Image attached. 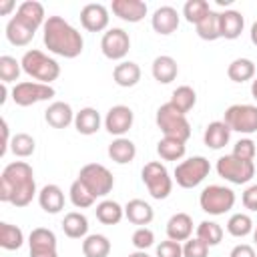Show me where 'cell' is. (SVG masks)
I'll list each match as a JSON object with an SVG mask.
<instances>
[{"instance_id":"10","label":"cell","mask_w":257,"mask_h":257,"mask_svg":"<svg viewBox=\"0 0 257 257\" xmlns=\"http://www.w3.org/2000/svg\"><path fill=\"white\" fill-rule=\"evenodd\" d=\"M223 122L231 128V133L253 135L257 133V106L255 104H231L225 114Z\"/></svg>"},{"instance_id":"40","label":"cell","mask_w":257,"mask_h":257,"mask_svg":"<svg viewBox=\"0 0 257 257\" xmlns=\"http://www.w3.org/2000/svg\"><path fill=\"white\" fill-rule=\"evenodd\" d=\"M209 12H211V6L207 0H187L183 6V16L191 24H199Z\"/></svg>"},{"instance_id":"53","label":"cell","mask_w":257,"mask_h":257,"mask_svg":"<svg viewBox=\"0 0 257 257\" xmlns=\"http://www.w3.org/2000/svg\"><path fill=\"white\" fill-rule=\"evenodd\" d=\"M251 94H253V98L257 100V76H255L253 82H251Z\"/></svg>"},{"instance_id":"9","label":"cell","mask_w":257,"mask_h":257,"mask_svg":"<svg viewBox=\"0 0 257 257\" xmlns=\"http://www.w3.org/2000/svg\"><path fill=\"white\" fill-rule=\"evenodd\" d=\"M215 169H217V173H219L221 179H225V181H229L233 185H245V183H249L255 177V165H253V161L239 159L233 153L231 155H225V157H219Z\"/></svg>"},{"instance_id":"22","label":"cell","mask_w":257,"mask_h":257,"mask_svg":"<svg viewBox=\"0 0 257 257\" xmlns=\"http://www.w3.org/2000/svg\"><path fill=\"white\" fill-rule=\"evenodd\" d=\"M124 217L133 223V225H139V227H147L153 219H155V211L153 207L143 201V199H131L126 205H124Z\"/></svg>"},{"instance_id":"23","label":"cell","mask_w":257,"mask_h":257,"mask_svg":"<svg viewBox=\"0 0 257 257\" xmlns=\"http://www.w3.org/2000/svg\"><path fill=\"white\" fill-rule=\"evenodd\" d=\"M193 235V219L187 213H175L167 221V239L173 241H187Z\"/></svg>"},{"instance_id":"31","label":"cell","mask_w":257,"mask_h":257,"mask_svg":"<svg viewBox=\"0 0 257 257\" xmlns=\"http://www.w3.org/2000/svg\"><path fill=\"white\" fill-rule=\"evenodd\" d=\"M94 215L96 219L102 223V225H116L120 223V219L124 217V207H120L116 201L112 199H102L96 209H94Z\"/></svg>"},{"instance_id":"27","label":"cell","mask_w":257,"mask_h":257,"mask_svg":"<svg viewBox=\"0 0 257 257\" xmlns=\"http://www.w3.org/2000/svg\"><path fill=\"white\" fill-rule=\"evenodd\" d=\"M100 122H102V118H100L98 110L92 108V106H84V108H80V110L74 114V128H76L80 135H86V137L98 133Z\"/></svg>"},{"instance_id":"8","label":"cell","mask_w":257,"mask_h":257,"mask_svg":"<svg viewBox=\"0 0 257 257\" xmlns=\"http://www.w3.org/2000/svg\"><path fill=\"white\" fill-rule=\"evenodd\" d=\"M211 165L205 157L197 155V157H189L185 161H181L175 167V181L179 187L183 189H195L197 185H201L205 181V177L209 175Z\"/></svg>"},{"instance_id":"12","label":"cell","mask_w":257,"mask_h":257,"mask_svg":"<svg viewBox=\"0 0 257 257\" xmlns=\"http://www.w3.org/2000/svg\"><path fill=\"white\" fill-rule=\"evenodd\" d=\"M100 50L108 60H122L131 50V36L122 28H108L100 38Z\"/></svg>"},{"instance_id":"42","label":"cell","mask_w":257,"mask_h":257,"mask_svg":"<svg viewBox=\"0 0 257 257\" xmlns=\"http://www.w3.org/2000/svg\"><path fill=\"white\" fill-rule=\"evenodd\" d=\"M20 72H22L20 60H16L14 56H8V54L0 56V80H2L4 84L16 82L18 76H20Z\"/></svg>"},{"instance_id":"25","label":"cell","mask_w":257,"mask_h":257,"mask_svg":"<svg viewBox=\"0 0 257 257\" xmlns=\"http://www.w3.org/2000/svg\"><path fill=\"white\" fill-rule=\"evenodd\" d=\"M229 139H231V128H229L223 120H213V122H209L207 128H205V133H203L205 145H207L209 149H213V151L223 149V147L229 143Z\"/></svg>"},{"instance_id":"2","label":"cell","mask_w":257,"mask_h":257,"mask_svg":"<svg viewBox=\"0 0 257 257\" xmlns=\"http://www.w3.org/2000/svg\"><path fill=\"white\" fill-rule=\"evenodd\" d=\"M42 40H44V46L52 54L62 56V58H76L84 48L82 34L62 16L46 18L42 26Z\"/></svg>"},{"instance_id":"54","label":"cell","mask_w":257,"mask_h":257,"mask_svg":"<svg viewBox=\"0 0 257 257\" xmlns=\"http://www.w3.org/2000/svg\"><path fill=\"white\" fill-rule=\"evenodd\" d=\"M128 257H151V255H149L147 251H133Z\"/></svg>"},{"instance_id":"6","label":"cell","mask_w":257,"mask_h":257,"mask_svg":"<svg viewBox=\"0 0 257 257\" xmlns=\"http://www.w3.org/2000/svg\"><path fill=\"white\" fill-rule=\"evenodd\" d=\"M141 179L149 191V195L157 201H163L171 195L173 191V179L167 171V167L161 161H151L143 167L141 171Z\"/></svg>"},{"instance_id":"7","label":"cell","mask_w":257,"mask_h":257,"mask_svg":"<svg viewBox=\"0 0 257 257\" xmlns=\"http://www.w3.org/2000/svg\"><path fill=\"white\" fill-rule=\"evenodd\" d=\"M199 205L205 213H209L213 217H219V215H225L227 211L233 209L235 193H233V189H229L225 185H209L201 191Z\"/></svg>"},{"instance_id":"45","label":"cell","mask_w":257,"mask_h":257,"mask_svg":"<svg viewBox=\"0 0 257 257\" xmlns=\"http://www.w3.org/2000/svg\"><path fill=\"white\" fill-rule=\"evenodd\" d=\"M183 257H209V245L199 237H191L183 245Z\"/></svg>"},{"instance_id":"16","label":"cell","mask_w":257,"mask_h":257,"mask_svg":"<svg viewBox=\"0 0 257 257\" xmlns=\"http://www.w3.org/2000/svg\"><path fill=\"white\" fill-rule=\"evenodd\" d=\"M110 10H112V14L116 18L135 24V22H141L147 16L149 6L143 0H112Z\"/></svg>"},{"instance_id":"26","label":"cell","mask_w":257,"mask_h":257,"mask_svg":"<svg viewBox=\"0 0 257 257\" xmlns=\"http://www.w3.org/2000/svg\"><path fill=\"white\" fill-rule=\"evenodd\" d=\"M112 78H114V82L118 86L131 88V86L139 84V80H141V66L137 62H133V60H122V62H118L114 66Z\"/></svg>"},{"instance_id":"29","label":"cell","mask_w":257,"mask_h":257,"mask_svg":"<svg viewBox=\"0 0 257 257\" xmlns=\"http://www.w3.org/2000/svg\"><path fill=\"white\" fill-rule=\"evenodd\" d=\"M62 231L70 239H84L88 235V219L78 211H70L62 219Z\"/></svg>"},{"instance_id":"28","label":"cell","mask_w":257,"mask_h":257,"mask_svg":"<svg viewBox=\"0 0 257 257\" xmlns=\"http://www.w3.org/2000/svg\"><path fill=\"white\" fill-rule=\"evenodd\" d=\"M108 157L116 163V165H126L137 157V147L131 139L126 137H116L110 145H108Z\"/></svg>"},{"instance_id":"44","label":"cell","mask_w":257,"mask_h":257,"mask_svg":"<svg viewBox=\"0 0 257 257\" xmlns=\"http://www.w3.org/2000/svg\"><path fill=\"white\" fill-rule=\"evenodd\" d=\"M131 243H133V247H135L137 251H147V249L153 247V243H155V233H153V229H149V227H137L135 233H133V237H131Z\"/></svg>"},{"instance_id":"19","label":"cell","mask_w":257,"mask_h":257,"mask_svg":"<svg viewBox=\"0 0 257 257\" xmlns=\"http://www.w3.org/2000/svg\"><path fill=\"white\" fill-rule=\"evenodd\" d=\"M38 205L44 213L48 215H56L64 209V193L58 185L50 183V185H44L40 191H38Z\"/></svg>"},{"instance_id":"43","label":"cell","mask_w":257,"mask_h":257,"mask_svg":"<svg viewBox=\"0 0 257 257\" xmlns=\"http://www.w3.org/2000/svg\"><path fill=\"white\" fill-rule=\"evenodd\" d=\"M68 195H70V203L76 207V209H86V207H92L94 205V197L86 191V187L76 179V181H72V185H70V191H68Z\"/></svg>"},{"instance_id":"30","label":"cell","mask_w":257,"mask_h":257,"mask_svg":"<svg viewBox=\"0 0 257 257\" xmlns=\"http://www.w3.org/2000/svg\"><path fill=\"white\" fill-rule=\"evenodd\" d=\"M34 32L36 30H32L30 26H26L16 16H12L8 20V24H6V38L14 46H26V44H30V40L34 38Z\"/></svg>"},{"instance_id":"34","label":"cell","mask_w":257,"mask_h":257,"mask_svg":"<svg viewBox=\"0 0 257 257\" xmlns=\"http://www.w3.org/2000/svg\"><path fill=\"white\" fill-rule=\"evenodd\" d=\"M169 102H171L179 112L187 114V112L197 104V92H195V88H191L189 84H181V86H177V88L173 90Z\"/></svg>"},{"instance_id":"21","label":"cell","mask_w":257,"mask_h":257,"mask_svg":"<svg viewBox=\"0 0 257 257\" xmlns=\"http://www.w3.org/2000/svg\"><path fill=\"white\" fill-rule=\"evenodd\" d=\"M151 72H153V78L161 84H169L177 78L179 74V64L173 56L169 54H161L153 60V66H151Z\"/></svg>"},{"instance_id":"14","label":"cell","mask_w":257,"mask_h":257,"mask_svg":"<svg viewBox=\"0 0 257 257\" xmlns=\"http://www.w3.org/2000/svg\"><path fill=\"white\" fill-rule=\"evenodd\" d=\"M135 122V112L131 106L126 104H114L108 108L106 116H104V128L114 135V137H124V133H128V128Z\"/></svg>"},{"instance_id":"15","label":"cell","mask_w":257,"mask_h":257,"mask_svg":"<svg viewBox=\"0 0 257 257\" xmlns=\"http://www.w3.org/2000/svg\"><path fill=\"white\" fill-rule=\"evenodd\" d=\"M108 20H110L108 8L100 2L84 4L80 10V24L88 32H102L108 26Z\"/></svg>"},{"instance_id":"32","label":"cell","mask_w":257,"mask_h":257,"mask_svg":"<svg viewBox=\"0 0 257 257\" xmlns=\"http://www.w3.org/2000/svg\"><path fill=\"white\" fill-rule=\"evenodd\" d=\"M110 253V241L106 235L92 233L82 239V255L84 257H108Z\"/></svg>"},{"instance_id":"37","label":"cell","mask_w":257,"mask_h":257,"mask_svg":"<svg viewBox=\"0 0 257 257\" xmlns=\"http://www.w3.org/2000/svg\"><path fill=\"white\" fill-rule=\"evenodd\" d=\"M185 143L177 141V139H167L163 137L159 143H157V153L163 161H181L185 157Z\"/></svg>"},{"instance_id":"36","label":"cell","mask_w":257,"mask_h":257,"mask_svg":"<svg viewBox=\"0 0 257 257\" xmlns=\"http://www.w3.org/2000/svg\"><path fill=\"white\" fill-rule=\"evenodd\" d=\"M227 76L233 82H247L255 76V62L251 58H235L227 66Z\"/></svg>"},{"instance_id":"49","label":"cell","mask_w":257,"mask_h":257,"mask_svg":"<svg viewBox=\"0 0 257 257\" xmlns=\"http://www.w3.org/2000/svg\"><path fill=\"white\" fill-rule=\"evenodd\" d=\"M229 257H257V255H255V249H253L251 245L239 243V245H235V247L231 249Z\"/></svg>"},{"instance_id":"35","label":"cell","mask_w":257,"mask_h":257,"mask_svg":"<svg viewBox=\"0 0 257 257\" xmlns=\"http://www.w3.org/2000/svg\"><path fill=\"white\" fill-rule=\"evenodd\" d=\"M24 243V233L20 227L2 221L0 223V247L6 251H16Z\"/></svg>"},{"instance_id":"13","label":"cell","mask_w":257,"mask_h":257,"mask_svg":"<svg viewBox=\"0 0 257 257\" xmlns=\"http://www.w3.org/2000/svg\"><path fill=\"white\" fill-rule=\"evenodd\" d=\"M30 257H58L56 235L46 227H34L28 235Z\"/></svg>"},{"instance_id":"33","label":"cell","mask_w":257,"mask_h":257,"mask_svg":"<svg viewBox=\"0 0 257 257\" xmlns=\"http://www.w3.org/2000/svg\"><path fill=\"white\" fill-rule=\"evenodd\" d=\"M197 28V36L207 40V42H213L217 38H221V20H219V12L211 10L199 24H195Z\"/></svg>"},{"instance_id":"3","label":"cell","mask_w":257,"mask_h":257,"mask_svg":"<svg viewBox=\"0 0 257 257\" xmlns=\"http://www.w3.org/2000/svg\"><path fill=\"white\" fill-rule=\"evenodd\" d=\"M20 64H22V70L30 78H34L36 82H42V84H50L52 80H56L60 76V64L52 56H48L36 48L26 50L24 56L20 58Z\"/></svg>"},{"instance_id":"55","label":"cell","mask_w":257,"mask_h":257,"mask_svg":"<svg viewBox=\"0 0 257 257\" xmlns=\"http://www.w3.org/2000/svg\"><path fill=\"white\" fill-rule=\"evenodd\" d=\"M253 241H255V245H257V227L253 229Z\"/></svg>"},{"instance_id":"17","label":"cell","mask_w":257,"mask_h":257,"mask_svg":"<svg viewBox=\"0 0 257 257\" xmlns=\"http://www.w3.org/2000/svg\"><path fill=\"white\" fill-rule=\"evenodd\" d=\"M151 26L157 34L169 36L179 28V12L173 6H159L151 16Z\"/></svg>"},{"instance_id":"20","label":"cell","mask_w":257,"mask_h":257,"mask_svg":"<svg viewBox=\"0 0 257 257\" xmlns=\"http://www.w3.org/2000/svg\"><path fill=\"white\" fill-rule=\"evenodd\" d=\"M18 20H22L26 26H30L32 30H38L40 26H44L46 22V14H44V6L36 0H26L16 8L14 14Z\"/></svg>"},{"instance_id":"38","label":"cell","mask_w":257,"mask_h":257,"mask_svg":"<svg viewBox=\"0 0 257 257\" xmlns=\"http://www.w3.org/2000/svg\"><path fill=\"white\" fill-rule=\"evenodd\" d=\"M253 229H255L253 219H251L247 213H233V215L229 217V221H227V231H229V235H233V237H237V239H243V237L251 235Z\"/></svg>"},{"instance_id":"46","label":"cell","mask_w":257,"mask_h":257,"mask_svg":"<svg viewBox=\"0 0 257 257\" xmlns=\"http://www.w3.org/2000/svg\"><path fill=\"white\" fill-rule=\"evenodd\" d=\"M255 153H257V143L251 139H239L233 147V155L239 159H245V161H253Z\"/></svg>"},{"instance_id":"18","label":"cell","mask_w":257,"mask_h":257,"mask_svg":"<svg viewBox=\"0 0 257 257\" xmlns=\"http://www.w3.org/2000/svg\"><path fill=\"white\" fill-rule=\"evenodd\" d=\"M74 114L72 106L64 100H54L52 104H48V108L44 110V120L52 126V128H66L68 124H74Z\"/></svg>"},{"instance_id":"50","label":"cell","mask_w":257,"mask_h":257,"mask_svg":"<svg viewBox=\"0 0 257 257\" xmlns=\"http://www.w3.org/2000/svg\"><path fill=\"white\" fill-rule=\"evenodd\" d=\"M10 128H8V122L6 118H2V147H0V157L6 155V151L10 149Z\"/></svg>"},{"instance_id":"47","label":"cell","mask_w":257,"mask_h":257,"mask_svg":"<svg viewBox=\"0 0 257 257\" xmlns=\"http://www.w3.org/2000/svg\"><path fill=\"white\" fill-rule=\"evenodd\" d=\"M155 253H157V257H183V245L179 241L167 239L157 245Z\"/></svg>"},{"instance_id":"39","label":"cell","mask_w":257,"mask_h":257,"mask_svg":"<svg viewBox=\"0 0 257 257\" xmlns=\"http://www.w3.org/2000/svg\"><path fill=\"white\" fill-rule=\"evenodd\" d=\"M197 237L205 241L209 247H215L223 241V227L215 221H201L197 225Z\"/></svg>"},{"instance_id":"1","label":"cell","mask_w":257,"mask_h":257,"mask_svg":"<svg viewBox=\"0 0 257 257\" xmlns=\"http://www.w3.org/2000/svg\"><path fill=\"white\" fill-rule=\"evenodd\" d=\"M38 195L34 171L26 161H12L0 175V201L14 207H26Z\"/></svg>"},{"instance_id":"48","label":"cell","mask_w":257,"mask_h":257,"mask_svg":"<svg viewBox=\"0 0 257 257\" xmlns=\"http://www.w3.org/2000/svg\"><path fill=\"white\" fill-rule=\"evenodd\" d=\"M241 203H243V207H245L247 211L257 213V185H249V187L243 191Z\"/></svg>"},{"instance_id":"11","label":"cell","mask_w":257,"mask_h":257,"mask_svg":"<svg viewBox=\"0 0 257 257\" xmlns=\"http://www.w3.org/2000/svg\"><path fill=\"white\" fill-rule=\"evenodd\" d=\"M14 104L18 106H32L36 102L48 100L54 96V88L50 84H42L36 80H24V82H16L10 90Z\"/></svg>"},{"instance_id":"41","label":"cell","mask_w":257,"mask_h":257,"mask_svg":"<svg viewBox=\"0 0 257 257\" xmlns=\"http://www.w3.org/2000/svg\"><path fill=\"white\" fill-rule=\"evenodd\" d=\"M10 151L20 157V159H26L30 157L34 151H36V141L28 135V133H16L10 141Z\"/></svg>"},{"instance_id":"51","label":"cell","mask_w":257,"mask_h":257,"mask_svg":"<svg viewBox=\"0 0 257 257\" xmlns=\"http://www.w3.org/2000/svg\"><path fill=\"white\" fill-rule=\"evenodd\" d=\"M14 6H16V4H14V0H0V14H2V16L10 14Z\"/></svg>"},{"instance_id":"5","label":"cell","mask_w":257,"mask_h":257,"mask_svg":"<svg viewBox=\"0 0 257 257\" xmlns=\"http://www.w3.org/2000/svg\"><path fill=\"white\" fill-rule=\"evenodd\" d=\"M84 187L86 191L94 197V199H100V197H106L112 187H114V177L112 173L100 165V163H88L80 169L78 177H76Z\"/></svg>"},{"instance_id":"4","label":"cell","mask_w":257,"mask_h":257,"mask_svg":"<svg viewBox=\"0 0 257 257\" xmlns=\"http://www.w3.org/2000/svg\"><path fill=\"white\" fill-rule=\"evenodd\" d=\"M155 122L161 128L163 137L167 139H177L181 143H187L191 137V124L187 120V114L179 112L171 102H165L157 108Z\"/></svg>"},{"instance_id":"52","label":"cell","mask_w":257,"mask_h":257,"mask_svg":"<svg viewBox=\"0 0 257 257\" xmlns=\"http://www.w3.org/2000/svg\"><path fill=\"white\" fill-rule=\"evenodd\" d=\"M249 38H251V42L257 46V20L253 22V26H251V32H249Z\"/></svg>"},{"instance_id":"24","label":"cell","mask_w":257,"mask_h":257,"mask_svg":"<svg viewBox=\"0 0 257 257\" xmlns=\"http://www.w3.org/2000/svg\"><path fill=\"white\" fill-rule=\"evenodd\" d=\"M219 20H221V38L225 40H235L241 36L243 26H245V18L239 10H225L219 12Z\"/></svg>"}]
</instances>
